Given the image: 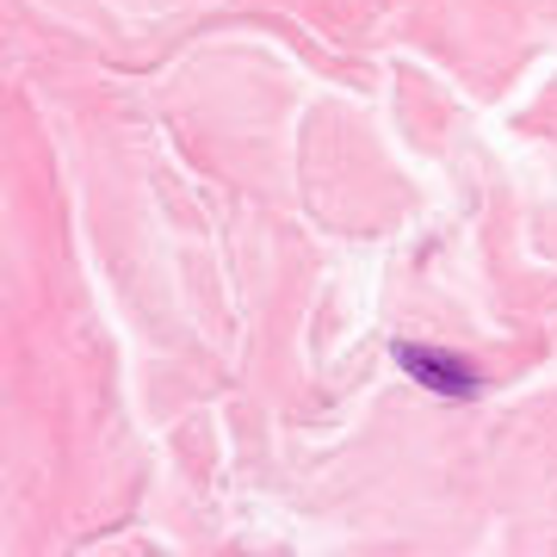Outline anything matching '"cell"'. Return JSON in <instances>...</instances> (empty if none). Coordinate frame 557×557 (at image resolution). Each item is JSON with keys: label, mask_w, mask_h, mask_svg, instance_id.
I'll list each match as a JSON object with an SVG mask.
<instances>
[{"label": "cell", "mask_w": 557, "mask_h": 557, "mask_svg": "<svg viewBox=\"0 0 557 557\" xmlns=\"http://www.w3.org/2000/svg\"><path fill=\"white\" fill-rule=\"evenodd\" d=\"M391 354H397V366H403V372H409V379H416L421 391H434V397L471 403V397L483 391V384H478V372H471L465 359L440 354V347H421V341H397Z\"/></svg>", "instance_id": "1"}]
</instances>
